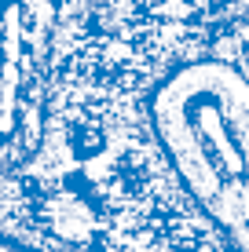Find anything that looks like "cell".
<instances>
[{
  "instance_id": "obj_2",
  "label": "cell",
  "mask_w": 249,
  "mask_h": 252,
  "mask_svg": "<svg viewBox=\"0 0 249 252\" xmlns=\"http://www.w3.org/2000/svg\"><path fill=\"white\" fill-rule=\"evenodd\" d=\"M48 0H0V172H19L40 154L51 102Z\"/></svg>"
},
{
  "instance_id": "obj_1",
  "label": "cell",
  "mask_w": 249,
  "mask_h": 252,
  "mask_svg": "<svg viewBox=\"0 0 249 252\" xmlns=\"http://www.w3.org/2000/svg\"><path fill=\"white\" fill-rule=\"evenodd\" d=\"M216 37L220 0H63L48 121L77 139L147 125L158 92L216 55Z\"/></svg>"
}]
</instances>
